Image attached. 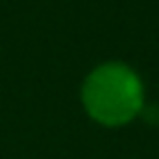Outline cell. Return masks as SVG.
I'll return each instance as SVG.
<instances>
[{
	"instance_id": "obj_1",
	"label": "cell",
	"mask_w": 159,
	"mask_h": 159,
	"mask_svg": "<svg viewBox=\"0 0 159 159\" xmlns=\"http://www.w3.org/2000/svg\"><path fill=\"white\" fill-rule=\"evenodd\" d=\"M83 100L92 118L102 124H122L142 107L137 76L122 66H102L85 83Z\"/></svg>"
}]
</instances>
